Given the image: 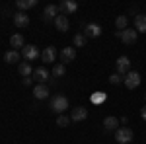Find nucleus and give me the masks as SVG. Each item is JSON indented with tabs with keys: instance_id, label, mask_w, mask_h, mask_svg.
<instances>
[{
	"instance_id": "nucleus-22",
	"label": "nucleus",
	"mask_w": 146,
	"mask_h": 144,
	"mask_svg": "<svg viewBox=\"0 0 146 144\" xmlns=\"http://www.w3.org/2000/svg\"><path fill=\"white\" fill-rule=\"evenodd\" d=\"M18 72L22 74V78H29L33 74V68L29 62H20V66H18Z\"/></svg>"
},
{
	"instance_id": "nucleus-3",
	"label": "nucleus",
	"mask_w": 146,
	"mask_h": 144,
	"mask_svg": "<svg viewBox=\"0 0 146 144\" xmlns=\"http://www.w3.org/2000/svg\"><path fill=\"white\" fill-rule=\"evenodd\" d=\"M22 56L25 58V62H33V60H37L41 56V53H39V49L35 45H25L22 49Z\"/></svg>"
},
{
	"instance_id": "nucleus-19",
	"label": "nucleus",
	"mask_w": 146,
	"mask_h": 144,
	"mask_svg": "<svg viewBox=\"0 0 146 144\" xmlns=\"http://www.w3.org/2000/svg\"><path fill=\"white\" fill-rule=\"evenodd\" d=\"M58 16V6H55V4H49V6H45V20L47 22H55V18Z\"/></svg>"
},
{
	"instance_id": "nucleus-11",
	"label": "nucleus",
	"mask_w": 146,
	"mask_h": 144,
	"mask_svg": "<svg viewBox=\"0 0 146 144\" xmlns=\"http://www.w3.org/2000/svg\"><path fill=\"white\" fill-rule=\"evenodd\" d=\"M55 27L58 31H68V27H70V22H68V16L64 14H58L55 18Z\"/></svg>"
},
{
	"instance_id": "nucleus-5",
	"label": "nucleus",
	"mask_w": 146,
	"mask_h": 144,
	"mask_svg": "<svg viewBox=\"0 0 146 144\" xmlns=\"http://www.w3.org/2000/svg\"><path fill=\"white\" fill-rule=\"evenodd\" d=\"M115 66H117V74H121V76L129 74L131 72V58L129 56H119L115 60Z\"/></svg>"
},
{
	"instance_id": "nucleus-14",
	"label": "nucleus",
	"mask_w": 146,
	"mask_h": 144,
	"mask_svg": "<svg viewBox=\"0 0 146 144\" xmlns=\"http://www.w3.org/2000/svg\"><path fill=\"white\" fill-rule=\"evenodd\" d=\"M33 96H35V100H47V98H49V88H47V84H37L33 88Z\"/></svg>"
},
{
	"instance_id": "nucleus-23",
	"label": "nucleus",
	"mask_w": 146,
	"mask_h": 144,
	"mask_svg": "<svg viewBox=\"0 0 146 144\" xmlns=\"http://www.w3.org/2000/svg\"><path fill=\"white\" fill-rule=\"evenodd\" d=\"M127 23H129V18H127V16H117V18H115V27H117L119 31H125V29H127Z\"/></svg>"
},
{
	"instance_id": "nucleus-18",
	"label": "nucleus",
	"mask_w": 146,
	"mask_h": 144,
	"mask_svg": "<svg viewBox=\"0 0 146 144\" xmlns=\"http://www.w3.org/2000/svg\"><path fill=\"white\" fill-rule=\"evenodd\" d=\"M4 62H6V64H14V62H20V53H18V51H14V49L6 51V53H4Z\"/></svg>"
},
{
	"instance_id": "nucleus-7",
	"label": "nucleus",
	"mask_w": 146,
	"mask_h": 144,
	"mask_svg": "<svg viewBox=\"0 0 146 144\" xmlns=\"http://www.w3.org/2000/svg\"><path fill=\"white\" fill-rule=\"evenodd\" d=\"M84 35L88 37V39H96V37H100L101 35V25L100 23H86L84 25Z\"/></svg>"
},
{
	"instance_id": "nucleus-25",
	"label": "nucleus",
	"mask_w": 146,
	"mask_h": 144,
	"mask_svg": "<svg viewBox=\"0 0 146 144\" xmlns=\"http://www.w3.org/2000/svg\"><path fill=\"white\" fill-rule=\"evenodd\" d=\"M86 41H88V37H86L84 33H76V35H74V39H72L74 49H76V47H84V45H86Z\"/></svg>"
},
{
	"instance_id": "nucleus-28",
	"label": "nucleus",
	"mask_w": 146,
	"mask_h": 144,
	"mask_svg": "<svg viewBox=\"0 0 146 144\" xmlns=\"http://www.w3.org/2000/svg\"><path fill=\"white\" fill-rule=\"evenodd\" d=\"M109 84H113V86L123 84V76H121V74H117V72H115V74H111V76H109Z\"/></svg>"
},
{
	"instance_id": "nucleus-9",
	"label": "nucleus",
	"mask_w": 146,
	"mask_h": 144,
	"mask_svg": "<svg viewBox=\"0 0 146 144\" xmlns=\"http://www.w3.org/2000/svg\"><path fill=\"white\" fill-rule=\"evenodd\" d=\"M136 37H138V31L136 29H125V31H121V41H123L125 45H133L136 43Z\"/></svg>"
},
{
	"instance_id": "nucleus-12",
	"label": "nucleus",
	"mask_w": 146,
	"mask_h": 144,
	"mask_svg": "<svg viewBox=\"0 0 146 144\" xmlns=\"http://www.w3.org/2000/svg\"><path fill=\"white\" fill-rule=\"evenodd\" d=\"M14 23H16L18 27H27V25H29V16H27L25 12H16V14H14Z\"/></svg>"
},
{
	"instance_id": "nucleus-20",
	"label": "nucleus",
	"mask_w": 146,
	"mask_h": 144,
	"mask_svg": "<svg viewBox=\"0 0 146 144\" xmlns=\"http://www.w3.org/2000/svg\"><path fill=\"white\" fill-rule=\"evenodd\" d=\"M117 125H119V119L117 117H105L103 119V129L105 131H117L119 129Z\"/></svg>"
},
{
	"instance_id": "nucleus-21",
	"label": "nucleus",
	"mask_w": 146,
	"mask_h": 144,
	"mask_svg": "<svg viewBox=\"0 0 146 144\" xmlns=\"http://www.w3.org/2000/svg\"><path fill=\"white\" fill-rule=\"evenodd\" d=\"M16 6L20 8V12H25V10H31L37 6V0H18Z\"/></svg>"
},
{
	"instance_id": "nucleus-8",
	"label": "nucleus",
	"mask_w": 146,
	"mask_h": 144,
	"mask_svg": "<svg viewBox=\"0 0 146 144\" xmlns=\"http://www.w3.org/2000/svg\"><path fill=\"white\" fill-rule=\"evenodd\" d=\"M58 10L62 12L64 16H68V14H74V12L78 10V4H76L74 0H62V2L58 4Z\"/></svg>"
},
{
	"instance_id": "nucleus-30",
	"label": "nucleus",
	"mask_w": 146,
	"mask_h": 144,
	"mask_svg": "<svg viewBox=\"0 0 146 144\" xmlns=\"http://www.w3.org/2000/svg\"><path fill=\"white\" fill-rule=\"evenodd\" d=\"M140 117H142V119H144V121H146V105H144V107H142V109H140Z\"/></svg>"
},
{
	"instance_id": "nucleus-29",
	"label": "nucleus",
	"mask_w": 146,
	"mask_h": 144,
	"mask_svg": "<svg viewBox=\"0 0 146 144\" xmlns=\"http://www.w3.org/2000/svg\"><path fill=\"white\" fill-rule=\"evenodd\" d=\"M31 82H33V78H22V84H23V86H31Z\"/></svg>"
},
{
	"instance_id": "nucleus-15",
	"label": "nucleus",
	"mask_w": 146,
	"mask_h": 144,
	"mask_svg": "<svg viewBox=\"0 0 146 144\" xmlns=\"http://www.w3.org/2000/svg\"><path fill=\"white\" fill-rule=\"evenodd\" d=\"M135 29L138 33H146V14H136L135 16Z\"/></svg>"
},
{
	"instance_id": "nucleus-27",
	"label": "nucleus",
	"mask_w": 146,
	"mask_h": 144,
	"mask_svg": "<svg viewBox=\"0 0 146 144\" xmlns=\"http://www.w3.org/2000/svg\"><path fill=\"white\" fill-rule=\"evenodd\" d=\"M70 117H68V115H58V117H56V125H58V127H68V125H70Z\"/></svg>"
},
{
	"instance_id": "nucleus-16",
	"label": "nucleus",
	"mask_w": 146,
	"mask_h": 144,
	"mask_svg": "<svg viewBox=\"0 0 146 144\" xmlns=\"http://www.w3.org/2000/svg\"><path fill=\"white\" fill-rule=\"evenodd\" d=\"M41 58H43V62H55L56 49H55V47H45V51L41 53Z\"/></svg>"
},
{
	"instance_id": "nucleus-2",
	"label": "nucleus",
	"mask_w": 146,
	"mask_h": 144,
	"mask_svg": "<svg viewBox=\"0 0 146 144\" xmlns=\"http://www.w3.org/2000/svg\"><path fill=\"white\" fill-rule=\"evenodd\" d=\"M133 138H135V134L131 131V127H119L115 131V140L119 144H129V142H133Z\"/></svg>"
},
{
	"instance_id": "nucleus-13",
	"label": "nucleus",
	"mask_w": 146,
	"mask_h": 144,
	"mask_svg": "<svg viewBox=\"0 0 146 144\" xmlns=\"http://www.w3.org/2000/svg\"><path fill=\"white\" fill-rule=\"evenodd\" d=\"M60 58H62V64H64V62H72V60L76 58V49H74V47H64V49L60 51Z\"/></svg>"
},
{
	"instance_id": "nucleus-1",
	"label": "nucleus",
	"mask_w": 146,
	"mask_h": 144,
	"mask_svg": "<svg viewBox=\"0 0 146 144\" xmlns=\"http://www.w3.org/2000/svg\"><path fill=\"white\" fill-rule=\"evenodd\" d=\"M51 109H53V113L62 115V113L68 109V100L62 96V94H56V96H53V100H51Z\"/></svg>"
},
{
	"instance_id": "nucleus-6",
	"label": "nucleus",
	"mask_w": 146,
	"mask_h": 144,
	"mask_svg": "<svg viewBox=\"0 0 146 144\" xmlns=\"http://www.w3.org/2000/svg\"><path fill=\"white\" fill-rule=\"evenodd\" d=\"M31 76H33V80L37 82V84H45V82L51 80V72H49L45 66H39V68H35V70H33Z\"/></svg>"
},
{
	"instance_id": "nucleus-26",
	"label": "nucleus",
	"mask_w": 146,
	"mask_h": 144,
	"mask_svg": "<svg viewBox=\"0 0 146 144\" xmlns=\"http://www.w3.org/2000/svg\"><path fill=\"white\" fill-rule=\"evenodd\" d=\"M105 100H107V96H105L103 92H96V94L92 96V103H103Z\"/></svg>"
},
{
	"instance_id": "nucleus-4",
	"label": "nucleus",
	"mask_w": 146,
	"mask_h": 144,
	"mask_svg": "<svg viewBox=\"0 0 146 144\" xmlns=\"http://www.w3.org/2000/svg\"><path fill=\"white\" fill-rule=\"evenodd\" d=\"M123 84L127 86L129 90H135V88H138L140 86V74L136 72V70H131L129 74H125V78H123Z\"/></svg>"
},
{
	"instance_id": "nucleus-24",
	"label": "nucleus",
	"mask_w": 146,
	"mask_h": 144,
	"mask_svg": "<svg viewBox=\"0 0 146 144\" xmlns=\"http://www.w3.org/2000/svg\"><path fill=\"white\" fill-rule=\"evenodd\" d=\"M64 72H66V66H64L62 62H58V64H55V66H53L51 76H53V78H60V76H64Z\"/></svg>"
},
{
	"instance_id": "nucleus-17",
	"label": "nucleus",
	"mask_w": 146,
	"mask_h": 144,
	"mask_svg": "<svg viewBox=\"0 0 146 144\" xmlns=\"http://www.w3.org/2000/svg\"><path fill=\"white\" fill-rule=\"evenodd\" d=\"M10 45L14 51H18V49H23L25 47V43H23V35L22 33H14L10 37Z\"/></svg>"
},
{
	"instance_id": "nucleus-10",
	"label": "nucleus",
	"mask_w": 146,
	"mask_h": 144,
	"mask_svg": "<svg viewBox=\"0 0 146 144\" xmlns=\"http://www.w3.org/2000/svg\"><path fill=\"white\" fill-rule=\"evenodd\" d=\"M86 117H88V109L86 107H74L72 113H70V121H74V123L84 121Z\"/></svg>"
}]
</instances>
